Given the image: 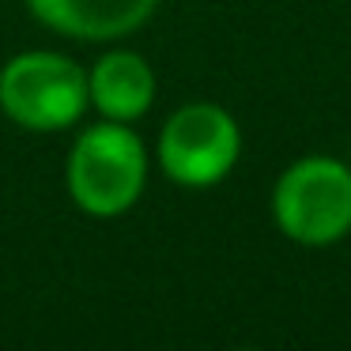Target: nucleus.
<instances>
[{"mask_svg": "<svg viewBox=\"0 0 351 351\" xmlns=\"http://www.w3.org/2000/svg\"><path fill=\"white\" fill-rule=\"evenodd\" d=\"M152 155L140 132L125 121H95L72 140L64 185L72 204L91 219H117L144 197Z\"/></svg>", "mask_w": 351, "mask_h": 351, "instance_id": "f257e3e1", "label": "nucleus"}, {"mask_svg": "<svg viewBox=\"0 0 351 351\" xmlns=\"http://www.w3.org/2000/svg\"><path fill=\"white\" fill-rule=\"evenodd\" d=\"M91 110L87 69L53 49H27L0 64V114L27 132L72 129Z\"/></svg>", "mask_w": 351, "mask_h": 351, "instance_id": "f03ea898", "label": "nucleus"}, {"mask_svg": "<svg viewBox=\"0 0 351 351\" xmlns=\"http://www.w3.org/2000/svg\"><path fill=\"white\" fill-rule=\"evenodd\" d=\"M242 159V129L219 102H185L162 121L155 162L182 189H212L227 182Z\"/></svg>", "mask_w": 351, "mask_h": 351, "instance_id": "20e7f679", "label": "nucleus"}, {"mask_svg": "<svg viewBox=\"0 0 351 351\" xmlns=\"http://www.w3.org/2000/svg\"><path fill=\"white\" fill-rule=\"evenodd\" d=\"M272 219L298 245H336L351 234V167L332 155H302L272 185Z\"/></svg>", "mask_w": 351, "mask_h": 351, "instance_id": "7ed1b4c3", "label": "nucleus"}, {"mask_svg": "<svg viewBox=\"0 0 351 351\" xmlns=\"http://www.w3.org/2000/svg\"><path fill=\"white\" fill-rule=\"evenodd\" d=\"M155 69L136 49H106L87 69V95L106 121H140L155 102Z\"/></svg>", "mask_w": 351, "mask_h": 351, "instance_id": "423d86ee", "label": "nucleus"}, {"mask_svg": "<svg viewBox=\"0 0 351 351\" xmlns=\"http://www.w3.org/2000/svg\"><path fill=\"white\" fill-rule=\"evenodd\" d=\"M23 4L42 27L76 42L129 38L159 8V0H23Z\"/></svg>", "mask_w": 351, "mask_h": 351, "instance_id": "39448f33", "label": "nucleus"}]
</instances>
